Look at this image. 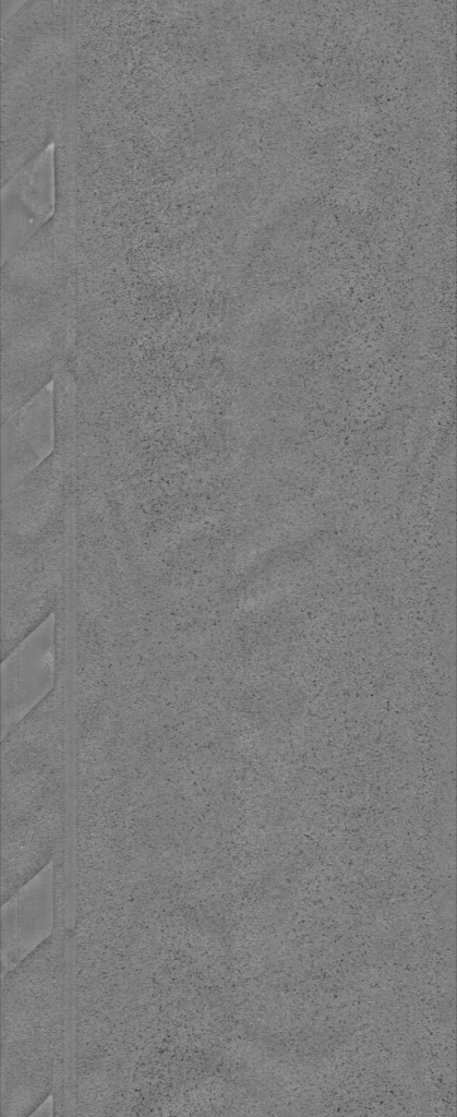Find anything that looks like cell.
I'll return each mask as SVG.
<instances>
[{"label": "cell", "mask_w": 457, "mask_h": 1117, "mask_svg": "<svg viewBox=\"0 0 457 1117\" xmlns=\"http://www.w3.org/2000/svg\"><path fill=\"white\" fill-rule=\"evenodd\" d=\"M74 219L51 218L1 271V419L53 381L76 340Z\"/></svg>", "instance_id": "obj_1"}, {"label": "cell", "mask_w": 457, "mask_h": 1117, "mask_svg": "<svg viewBox=\"0 0 457 1117\" xmlns=\"http://www.w3.org/2000/svg\"><path fill=\"white\" fill-rule=\"evenodd\" d=\"M1 184L53 144L75 104V3L26 1L1 29Z\"/></svg>", "instance_id": "obj_2"}, {"label": "cell", "mask_w": 457, "mask_h": 1117, "mask_svg": "<svg viewBox=\"0 0 457 1117\" xmlns=\"http://www.w3.org/2000/svg\"><path fill=\"white\" fill-rule=\"evenodd\" d=\"M2 264L12 257L53 215L56 170L53 144L38 153L2 184Z\"/></svg>", "instance_id": "obj_3"}, {"label": "cell", "mask_w": 457, "mask_h": 1117, "mask_svg": "<svg viewBox=\"0 0 457 1117\" xmlns=\"http://www.w3.org/2000/svg\"><path fill=\"white\" fill-rule=\"evenodd\" d=\"M52 439L53 392L47 386L3 422V458L33 461L50 451Z\"/></svg>", "instance_id": "obj_4"}]
</instances>
